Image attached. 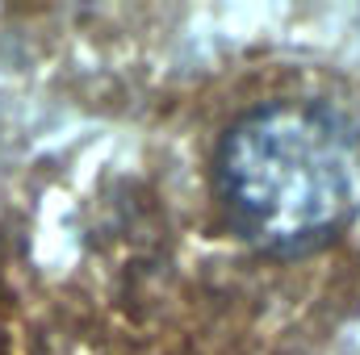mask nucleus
<instances>
[{
  "label": "nucleus",
  "instance_id": "obj_1",
  "mask_svg": "<svg viewBox=\"0 0 360 355\" xmlns=\"http://www.w3.org/2000/svg\"><path fill=\"white\" fill-rule=\"evenodd\" d=\"M218 188L248 243L310 251L360 213V134L302 100L252 109L218 151Z\"/></svg>",
  "mask_w": 360,
  "mask_h": 355
}]
</instances>
